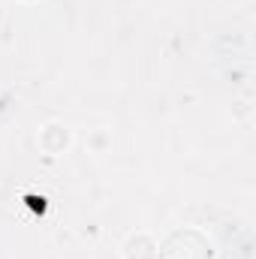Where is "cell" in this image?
<instances>
[{
    "label": "cell",
    "mask_w": 256,
    "mask_h": 259,
    "mask_svg": "<svg viewBox=\"0 0 256 259\" xmlns=\"http://www.w3.org/2000/svg\"><path fill=\"white\" fill-rule=\"evenodd\" d=\"M175 235H178V241L184 244L187 253H181L178 247H172V244L163 241L157 259H214V244H211V238H208L202 229H196V226H181V229H175Z\"/></svg>",
    "instance_id": "6da1fadb"
},
{
    "label": "cell",
    "mask_w": 256,
    "mask_h": 259,
    "mask_svg": "<svg viewBox=\"0 0 256 259\" xmlns=\"http://www.w3.org/2000/svg\"><path fill=\"white\" fill-rule=\"evenodd\" d=\"M88 148L94 151V154H106L109 148H112V133L109 130H94L91 136H88Z\"/></svg>",
    "instance_id": "277c9868"
},
{
    "label": "cell",
    "mask_w": 256,
    "mask_h": 259,
    "mask_svg": "<svg viewBox=\"0 0 256 259\" xmlns=\"http://www.w3.org/2000/svg\"><path fill=\"white\" fill-rule=\"evenodd\" d=\"M160 256V241L148 229H133L121 241V259H157Z\"/></svg>",
    "instance_id": "3957f363"
},
{
    "label": "cell",
    "mask_w": 256,
    "mask_h": 259,
    "mask_svg": "<svg viewBox=\"0 0 256 259\" xmlns=\"http://www.w3.org/2000/svg\"><path fill=\"white\" fill-rule=\"evenodd\" d=\"M36 145L46 157H64L66 151L72 148V130L66 127L64 121H46L39 133H36Z\"/></svg>",
    "instance_id": "7a4b0ae2"
},
{
    "label": "cell",
    "mask_w": 256,
    "mask_h": 259,
    "mask_svg": "<svg viewBox=\"0 0 256 259\" xmlns=\"http://www.w3.org/2000/svg\"><path fill=\"white\" fill-rule=\"evenodd\" d=\"M18 3H39V0H18Z\"/></svg>",
    "instance_id": "5b68a950"
}]
</instances>
